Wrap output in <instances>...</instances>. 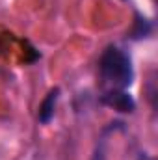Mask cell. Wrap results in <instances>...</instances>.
Listing matches in <instances>:
<instances>
[{
  "label": "cell",
  "mask_w": 158,
  "mask_h": 160,
  "mask_svg": "<svg viewBox=\"0 0 158 160\" xmlns=\"http://www.w3.org/2000/svg\"><path fill=\"white\" fill-rule=\"evenodd\" d=\"M101 77L102 80L114 89H125L132 82V63L130 58L117 47H110L102 52L101 62H99Z\"/></svg>",
  "instance_id": "cell-1"
},
{
  "label": "cell",
  "mask_w": 158,
  "mask_h": 160,
  "mask_svg": "<svg viewBox=\"0 0 158 160\" xmlns=\"http://www.w3.org/2000/svg\"><path fill=\"white\" fill-rule=\"evenodd\" d=\"M108 95H110L108 102H110L112 106H116L117 110H121V112H130V110L134 108L132 99H130L126 93H123L121 89H114V91H110Z\"/></svg>",
  "instance_id": "cell-2"
},
{
  "label": "cell",
  "mask_w": 158,
  "mask_h": 160,
  "mask_svg": "<svg viewBox=\"0 0 158 160\" xmlns=\"http://www.w3.org/2000/svg\"><path fill=\"white\" fill-rule=\"evenodd\" d=\"M58 89H52L48 95H47V99L43 101V104H41L39 108V121L43 123H47V121L50 119L52 116H54V108H56V101H58Z\"/></svg>",
  "instance_id": "cell-3"
}]
</instances>
